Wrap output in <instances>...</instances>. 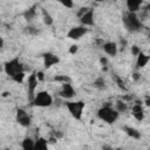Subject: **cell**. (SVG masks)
Wrapping results in <instances>:
<instances>
[{
	"label": "cell",
	"mask_w": 150,
	"mask_h": 150,
	"mask_svg": "<svg viewBox=\"0 0 150 150\" xmlns=\"http://www.w3.org/2000/svg\"><path fill=\"white\" fill-rule=\"evenodd\" d=\"M59 2H60L63 7L69 8V9L74 7V0H59Z\"/></svg>",
	"instance_id": "cell-27"
},
{
	"label": "cell",
	"mask_w": 150,
	"mask_h": 150,
	"mask_svg": "<svg viewBox=\"0 0 150 150\" xmlns=\"http://www.w3.org/2000/svg\"><path fill=\"white\" fill-rule=\"evenodd\" d=\"M42 59H43V67L46 69H49V68H52L53 66H55V64H57L60 62V57L56 54L52 53V52L43 53L42 54Z\"/></svg>",
	"instance_id": "cell-10"
},
{
	"label": "cell",
	"mask_w": 150,
	"mask_h": 150,
	"mask_svg": "<svg viewBox=\"0 0 150 150\" xmlns=\"http://www.w3.org/2000/svg\"><path fill=\"white\" fill-rule=\"evenodd\" d=\"M130 52H131V54H132L134 56H137V55L142 52V49H141V47H138L137 45H132V46L130 47Z\"/></svg>",
	"instance_id": "cell-28"
},
{
	"label": "cell",
	"mask_w": 150,
	"mask_h": 150,
	"mask_svg": "<svg viewBox=\"0 0 150 150\" xmlns=\"http://www.w3.org/2000/svg\"><path fill=\"white\" fill-rule=\"evenodd\" d=\"M93 87L95 89H97V90H104L107 88V81H105V79L103 76L96 77L94 80V82H93Z\"/></svg>",
	"instance_id": "cell-19"
},
{
	"label": "cell",
	"mask_w": 150,
	"mask_h": 150,
	"mask_svg": "<svg viewBox=\"0 0 150 150\" xmlns=\"http://www.w3.org/2000/svg\"><path fill=\"white\" fill-rule=\"evenodd\" d=\"M87 33H88V28H87L86 26H82V25H80V26H74V27H71V28L67 32V38H69L70 40L77 41V40H80L82 36H84Z\"/></svg>",
	"instance_id": "cell-7"
},
{
	"label": "cell",
	"mask_w": 150,
	"mask_h": 150,
	"mask_svg": "<svg viewBox=\"0 0 150 150\" xmlns=\"http://www.w3.org/2000/svg\"><path fill=\"white\" fill-rule=\"evenodd\" d=\"M64 105L68 109V111H69V114L71 115L73 118L77 120V121L82 120L83 110H84V107H86V103L83 101H81V100H79V101H70V100H68L64 103Z\"/></svg>",
	"instance_id": "cell-5"
},
{
	"label": "cell",
	"mask_w": 150,
	"mask_h": 150,
	"mask_svg": "<svg viewBox=\"0 0 150 150\" xmlns=\"http://www.w3.org/2000/svg\"><path fill=\"white\" fill-rule=\"evenodd\" d=\"M120 114L121 112H125L127 110H128V103L125 102V101H123V100H117L116 102H115V107H114Z\"/></svg>",
	"instance_id": "cell-23"
},
{
	"label": "cell",
	"mask_w": 150,
	"mask_h": 150,
	"mask_svg": "<svg viewBox=\"0 0 150 150\" xmlns=\"http://www.w3.org/2000/svg\"><path fill=\"white\" fill-rule=\"evenodd\" d=\"M80 19V22L82 26H86V27H91L95 25V12L93 8H88L81 16H79Z\"/></svg>",
	"instance_id": "cell-9"
},
{
	"label": "cell",
	"mask_w": 150,
	"mask_h": 150,
	"mask_svg": "<svg viewBox=\"0 0 150 150\" xmlns=\"http://www.w3.org/2000/svg\"><path fill=\"white\" fill-rule=\"evenodd\" d=\"M35 74H36V77H38L39 82L45 80V73H43L42 70H39V71H38V73H35Z\"/></svg>",
	"instance_id": "cell-31"
},
{
	"label": "cell",
	"mask_w": 150,
	"mask_h": 150,
	"mask_svg": "<svg viewBox=\"0 0 150 150\" xmlns=\"http://www.w3.org/2000/svg\"><path fill=\"white\" fill-rule=\"evenodd\" d=\"M48 141L43 137H38L34 141V150H47L48 149Z\"/></svg>",
	"instance_id": "cell-18"
},
{
	"label": "cell",
	"mask_w": 150,
	"mask_h": 150,
	"mask_svg": "<svg viewBox=\"0 0 150 150\" xmlns=\"http://www.w3.org/2000/svg\"><path fill=\"white\" fill-rule=\"evenodd\" d=\"M77 50H79V46L77 45H71L70 47H69V53L70 54H76L77 53Z\"/></svg>",
	"instance_id": "cell-29"
},
{
	"label": "cell",
	"mask_w": 150,
	"mask_h": 150,
	"mask_svg": "<svg viewBox=\"0 0 150 150\" xmlns=\"http://www.w3.org/2000/svg\"><path fill=\"white\" fill-rule=\"evenodd\" d=\"M54 100L53 96L47 91V90H40L34 94L32 97V104L39 108H47L53 104Z\"/></svg>",
	"instance_id": "cell-4"
},
{
	"label": "cell",
	"mask_w": 150,
	"mask_h": 150,
	"mask_svg": "<svg viewBox=\"0 0 150 150\" xmlns=\"http://www.w3.org/2000/svg\"><path fill=\"white\" fill-rule=\"evenodd\" d=\"M0 26H1V21H0Z\"/></svg>",
	"instance_id": "cell-39"
},
{
	"label": "cell",
	"mask_w": 150,
	"mask_h": 150,
	"mask_svg": "<svg viewBox=\"0 0 150 150\" xmlns=\"http://www.w3.org/2000/svg\"><path fill=\"white\" fill-rule=\"evenodd\" d=\"M48 141V143H52V144H54V143H56L57 142V137H50L49 139H47Z\"/></svg>",
	"instance_id": "cell-34"
},
{
	"label": "cell",
	"mask_w": 150,
	"mask_h": 150,
	"mask_svg": "<svg viewBox=\"0 0 150 150\" xmlns=\"http://www.w3.org/2000/svg\"><path fill=\"white\" fill-rule=\"evenodd\" d=\"M131 77H132V80H134V81H136V82H137V81H139V80H141V73H139V71H134V73H132V75H131Z\"/></svg>",
	"instance_id": "cell-30"
},
{
	"label": "cell",
	"mask_w": 150,
	"mask_h": 150,
	"mask_svg": "<svg viewBox=\"0 0 150 150\" xmlns=\"http://www.w3.org/2000/svg\"><path fill=\"white\" fill-rule=\"evenodd\" d=\"M131 114L132 116L135 117L136 121L138 122H142L144 120V115H145V110H144V107L142 104V102L139 101H136L132 107H131Z\"/></svg>",
	"instance_id": "cell-11"
},
{
	"label": "cell",
	"mask_w": 150,
	"mask_h": 150,
	"mask_svg": "<svg viewBox=\"0 0 150 150\" xmlns=\"http://www.w3.org/2000/svg\"><path fill=\"white\" fill-rule=\"evenodd\" d=\"M36 13H38V6L34 5V6L29 7V8H27V9L22 13V16H23V19H25L27 22H32V21L35 19Z\"/></svg>",
	"instance_id": "cell-14"
},
{
	"label": "cell",
	"mask_w": 150,
	"mask_h": 150,
	"mask_svg": "<svg viewBox=\"0 0 150 150\" xmlns=\"http://www.w3.org/2000/svg\"><path fill=\"white\" fill-rule=\"evenodd\" d=\"M123 131L129 136V137H131V138H134V139H139L141 138V131L138 130V129H136V128H134V127H129V125H124L123 127Z\"/></svg>",
	"instance_id": "cell-17"
},
{
	"label": "cell",
	"mask_w": 150,
	"mask_h": 150,
	"mask_svg": "<svg viewBox=\"0 0 150 150\" xmlns=\"http://www.w3.org/2000/svg\"><path fill=\"white\" fill-rule=\"evenodd\" d=\"M40 29L36 27V26H33V25H28L23 28V33L26 35H29V36H35L38 34H40Z\"/></svg>",
	"instance_id": "cell-22"
},
{
	"label": "cell",
	"mask_w": 150,
	"mask_h": 150,
	"mask_svg": "<svg viewBox=\"0 0 150 150\" xmlns=\"http://www.w3.org/2000/svg\"><path fill=\"white\" fill-rule=\"evenodd\" d=\"M96 1H97V2H101V1H103V0H96Z\"/></svg>",
	"instance_id": "cell-38"
},
{
	"label": "cell",
	"mask_w": 150,
	"mask_h": 150,
	"mask_svg": "<svg viewBox=\"0 0 150 150\" xmlns=\"http://www.w3.org/2000/svg\"><path fill=\"white\" fill-rule=\"evenodd\" d=\"M101 48L103 49V52L108 55V56H111V57H115L118 53V46L115 41H107V42H103Z\"/></svg>",
	"instance_id": "cell-12"
},
{
	"label": "cell",
	"mask_w": 150,
	"mask_h": 150,
	"mask_svg": "<svg viewBox=\"0 0 150 150\" xmlns=\"http://www.w3.org/2000/svg\"><path fill=\"white\" fill-rule=\"evenodd\" d=\"M25 77H26V74H25V71H21V73H19V74H16V75H14L13 77H11L14 82H16V83H22L23 82V80H25Z\"/></svg>",
	"instance_id": "cell-26"
},
{
	"label": "cell",
	"mask_w": 150,
	"mask_h": 150,
	"mask_svg": "<svg viewBox=\"0 0 150 150\" xmlns=\"http://www.w3.org/2000/svg\"><path fill=\"white\" fill-rule=\"evenodd\" d=\"M96 116H97L101 121L105 122L107 124H114V123L118 120L120 112H118L109 102H107V103L103 104L101 108H98V110H97V112H96Z\"/></svg>",
	"instance_id": "cell-2"
},
{
	"label": "cell",
	"mask_w": 150,
	"mask_h": 150,
	"mask_svg": "<svg viewBox=\"0 0 150 150\" xmlns=\"http://www.w3.org/2000/svg\"><path fill=\"white\" fill-rule=\"evenodd\" d=\"M4 71L8 77H13L19 73L25 71V67L21 60L19 59V56H15L4 63Z\"/></svg>",
	"instance_id": "cell-3"
},
{
	"label": "cell",
	"mask_w": 150,
	"mask_h": 150,
	"mask_svg": "<svg viewBox=\"0 0 150 150\" xmlns=\"http://www.w3.org/2000/svg\"><path fill=\"white\" fill-rule=\"evenodd\" d=\"M15 121H16L18 124H20L23 128H29L32 125V117L23 108H18L16 109V111H15Z\"/></svg>",
	"instance_id": "cell-6"
},
{
	"label": "cell",
	"mask_w": 150,
	"mask_h": 150,
	"mask_svg": "<svg viewBox=\"0 0 150 150\" xmlns=\"http://www.w3.org/2000/svg\"><path fill=\"white\" fill-rule=\"evenodd\" d=\"M34 141L32 137H25L21 141V148L23 150H34Z\"/></svg>",
	"instance_id": "cell-20"
},
{
	"label": "cell",
	"mask_w": 150,
	"mask_h": 150,
	"mask_svg": "<svg viewBox=\"0 0 150 150\" xmlns=\"http://www.w3.org/2000/svg\"><path fill=\"white\" fill-rule=\"evenodd\" d=\"M149 60H150V56H149L148 54L141 52V53L136 56V68H138V69L144 68V67L148 64Z\"/></svg>",
	"instance_id": "cell-15"
},
{
	"label": "cell",
	"mask_w": 150,
	"mask_h": 150,
	"mask_svg": "<svg viewBox=\"0 0 150 150\" xmlns=\"http://www.w3.org/2000/svg\"><path fill=\"white\" fill-rule=\"evenodd\" d=\"M125 4L129 12L137 13L143 5V0H125Z\"/></svg>",
	"instance_id": "cell-16"
},
{
	"label": "cell",
	"mask_w": 150,
	"mask_h": 150,
	"mask_svg": "<svg viewBox=\"0 0 150 150\" xmlns=\"http://www.w3.org/2000/svg\"><path fill=\"white\" fill-rule=\"evenodd\" d=\"M124 28L130 33H137L143 28V22L137 13L134 12H125L122 19Z\"/></svg>",
	"instance_id": "cell-1"
},
{
	"label": "cell",
	"mask_w": 150,
	"mask_h": 150,
	"mask_svg": "<svg viewBox=\"0 0 150 150\" xmlns=\"http://www.w3.org/2000/svg\"><path fill=\"white\" fill-rule=\"evenodd\" d=\"M76 95V90L71 86L70 82H64L61 83V89L59 91V96L64 98V100H71Z\"/></svg>",
	"instance_id": "cell-8"
},
{
	"label": "cell",
	"mask_w": 150,
	"mask_h": 150,
	"mask_svg": "<svg viewBox=\"0 0 150 150\" xmlns=\"http://www.w3.org/2000/svg\"><path fill=\"white\" fill-rule=\"evenodd\" d=\"M42 21H43V25L47 26V27H50V26H53V23H54L53 16H52L46 9H43V8H42Z\"/></svg>",
	"instance_id": "cell-21"
},
{
	"label": "cell",
	"mask_w": 150,
	"mask_h": 150,
	"mask_svg": "<svg viewBox=\"0 0 150 150\" xmlns=\"http://www.w3.org/2000/svg\"><path fill=\"white\" fill-rule=\"evenodd\" d=\"M120 43L122 45V47H125V46H127V40H124L123 38H121V39H120Z\"/></svg>",
	"instance_id": "cell-35"
},
{
	"label": "cell",
	"mask_w": 150,
	"mask_h": 150,
	"mask_svg": "<svg viewBox=\"0 0 150 150\" xmlns=\"http://www.w3.org/2000/svg\"><path fill=\"white\" fill-rule=\"evenodd\" d=\"M53 80L55 82H59V83H64V82H70V77L67 76V75H56L53 77Z\"/></svg>",
	"instance_id": "cell-25"
},
{
	"label": "cell",
	"mask_w": 150,
	"mask_h": 150,
	"mask_svg": "<svg viewBox=\"0 0 150 150\" xmlns=\"http://www.w3.org/2000/svg\"><path fill=\"white\" fill-rule=\"evenodd\" d=\"M88 8H89V7H81V8H80V11L77 12V16H81V15H82V14H83Z\"/></svg>",
	"instance_id": "cell-33"
},
{
	"label": "cell",
	"mask_w": 150,
	"mask_h": 150,
	"mask_svg": "<svg viewBox=\"0 0 150 150\" xmlns=\"http://www.w3.org/2000/svg\"><path fill=\"white\" fill-rule=\"evenodd\" d=\"M4 46H5V40H4V38L0 36V48H2Z\"/></svg>",
	"instance_id": "cell-36"
},
{
	"label": "cell",
	"mask_w": 150,
	"mask_h": 150,
	"mask_svg": "<svg viewBox=\"0 0 150 150\" xmlns=\"http://www.w3.org/2000/svg\"><path fill=\"white\" fill-rule=\"evenodd\" d=\"M38 83H39V80L36 77V74L32 73L27 79V90H28V95H29L30 100L35 94V90L38 88Z\"/></svg>",
	"instance_id": "cell-13"
},
{
	"label": "cell",
	"mask_w": 150,
	"mask_h": 150,
	"mask_svg": "<svg viewBox=\"0 0 150 150\" xmlns=\"http://www.w3.org/2000/svg\"><path fill=\"white\" fill-rule=\"evenodd\" d=\"M145 105H150V100H149V97H146V100H145Z\"/></svg>",
	"instance_id": "cell-37"
},
{
	"label": "cell",
	"mask_w": 150,
	"mask_h": 150,
	"mask_svg": "<svg viewBox=\"0 0 150 150\" xmlns=\"http://www.w3.org/2000/svg\"><path fill=\"white\" fill-rule=\"evenodd\" d=\"M114 81H115V83L117 84V87H118L120 89H122L123 91H125V90H127L125 82L122 80V77H121V76H118L117 74H114Z\"/></svg>",
	"instance_id": "cell-24"
},
{
	"label": "cell",
	"mask_w": 150,
	"mask_h": 150,
	"mask_svg": "<svg viewBox=\"0 0 150 150\" xmlns=\"http://www.w3.org/2000/svg\"><path fill=\"white\" fill-rule=\"evenodd\" d=\"M100 62H101V64H102L103 67H107V66H108V59H107L105 56H101V57H100Z\"/></svg>",
	"instance_id": "cell-32"
}]
</instances>
